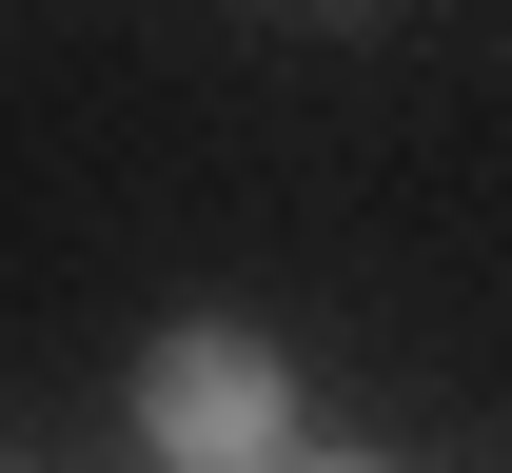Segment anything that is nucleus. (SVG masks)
I'll return each mask as SVG.
<instances>
[{"instance_id": "obj_1", "label": "nucleus", "mask_w": 512, "mask_h": 473, "mask_svg": "<svg viewBox=\"0 0 512 473\" xmlns=\"http://www.w3.org/2000/svg\"><path fill=\"white\" fill-rule=\"evenodd\" d=\"M138 454L158 473H296V355L237 316H178L138 355Z\"/></svg>"}, {"instance_id": "obj_2", "label": "nucleus", "mask_w": 512, "mask_h": 473, "mask_svg": "<svg viewBox=\"0 0 512 473\" xmlns=\"http://www.w3.org/2000/svg\"><path fill=\"white\" fill-rule=\"evenodd\" d=\"M296 473H375V454H296Z\"/></svg>"}]
</instances>
